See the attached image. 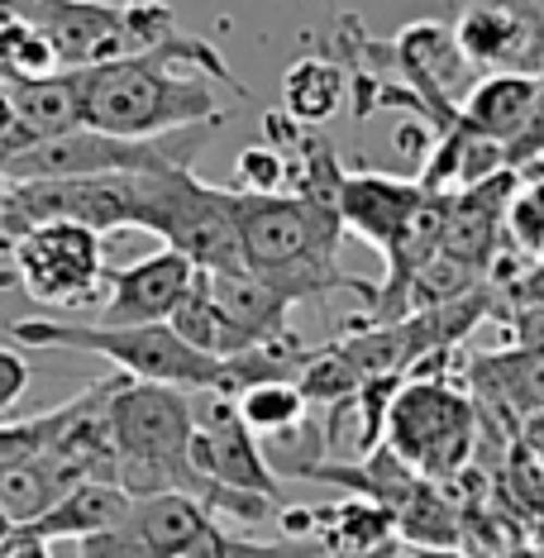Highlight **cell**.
I'll return each mask as SVG.
<instances>
[{
  "label": "cell",
  "mask_w": 544,
  "mask_h": 558,
  "mask_svg": "<svg viewBox=\"0 0 544 558\" xmlns=\"http://www.w3.org/2000/svg\"><path fill=\"white\" fill-rule=\"evenodd\" d=\"M72 77H77L82 130L116 138H158L186 124H225L215 82L244 92L220 48L182 29L148 53L100 62Z\"/></svg>",
  "instance_id": "1"
},
{
  "label": "cell",
  "mask_w": 544,
  "mask_h": 558,
  "mask_svg": "<svg viewBox=\"0 0 544 558\" xmlns=\"http://www.w3.org/2000/svg\"><path fill=\"white\" fill-rule=\"evenodd\" d=\"M234 206V234H239V258L253 277H263L287 306L301 301H321L330 291H353L368 306L373 282L339 268V225L335 206L321 201L277 192V196H249L230 186Z\"/></svg>",
  "instance_id": "2"
},
{
  "label": "cell",
  "mask_w": 544,
  "mask_h": 558,
  "mask_svg": "<svg viewBox=\"0 0 544 558\" xmlns=\"http://www.w3.org/2000/svg\"><path fill=\"white\" fill-rule=\"evenodd\" d=\"M10 339L24 349H77L116 363L134 383H162L182 391H210L220 359H206L168 325H82V320H15Z\"/></svg>",
  "instance_id": "3"
},
{
  "label": "cell",
  "mask_w": 544,
  "mask_h": 558,
  "mask_svg": "<svg viewBox=\"0 0 544 558\" xmlns=\"http://www.w3.org/2000/svg\"><path fill=\"white\" fill-rule=\"evenodd\" d=\"M383 444L430 482H454L477 453V405L449 373H407L387 405Z\"/></svg>",
  "instance_id": "4"
},
{
  "label": "cell",
  "mask_w": 544,
  "mask_h": 558,
  "mask_svg": "<svg viewBox=\"0 0 544 558\" xmlns=\"http://www.w3.org/2000/svg\"><path fill=\"white\" fill-rule=\"evenodd\" d=\"M134 230L158 234L162 248H177L196 272L244 268V258H239V234H234L230 186L201 182L192 168L138 172Z\"/></svg>",
  "instance_id": "5"
},
{
  "label": "cell",
  "mask_w": 544,
  "mask_h": 558,
  "mask_svg": "<svg viewBox=\"0 0 544 558\" xmlns=\"http://www.w3.org/2000/svg\"><path fill=\"white\" fill-rule=\"evenodd\" d=\"M20 15H29L48 34L62 72H86L100 62H120L148 53L177 34V20L162 0H24Z\"/></svg>",
  "instance_id": "6"
},
{
  "label": "cell",
  "mask_w": 544,
  "mask_h": 558,
  "mask_svg": "<svg viewBox=\"0 0 544 558\" xmlns=\"http://www.w3.org/2000/svg\"><path fill=\"white\" fill-rule=\"evenodd\" d=\"M5 258H10V282H20L24 296H34L39 306H58V311L96 306L110 272L100 234L72 220H48L24 230Z\"/></svg>",
  "instance_id": "7"
},
{
  "label": "cell",
  "mask_w": 544,
  "mask_h": 558,
  "mask_svg": "<svg viewBox=\"0 0 544 558\" xmlns=\"http://www.w3.org/2000/svg\"><path fill=\"white\" fill-rule=\"evenodd\" d=\"M186 459L196 473L215 477L220 487L253 492V497H268L282 506L287 487L273 477V468L263 463L258 435L239 421L230 397H215V391H192V444H186Z\"/></svg>",
  "instance_id": "8"
},
{
  "label": "cell",
  "mask_w": 544,
  "mask_h": 558,
  "mask_svg": "<svg viewBox=\"0 0 544 558\" xmlns=\"http://www.w3.org/2000/svg\"><path fill=\"white\" fill-rule=\"evenodd\" d=\"M116 459H186L192 444V391L116 377L106 401Z\"/></svg>",
  "instance_id": "9"
},
{
  "label": "cell",
  "mask_w": 544,
  "mask_h": 558,
  "mask_svg": "<svg viewBox=\"0 0 544 558\" xmlns=\"http://www.w3.org/2000/svg\"><path fill=\"white\" fill-rule=\"evenodd\" d=\"M391 72L397 82H407L421 106L430 110L435 130H449L459 116L463 92L477 82V68L463 58L454 24L445 20H415L391 39Z\"/></svg>",
  "instance_id": "10"
},
{
  "label": "cell",
  "mask_w": 544,
  "mask_h": 558,
  "mask_svg": "<svg viewBox=\"0 0 544 558\" xmlns=\"http://www.w3.org/2000/svg\"><path fill=\"white\" fill-rule=\"evenodd\" d=\"M463 58L477 72H544V5L540 0H473L454 24Z\"/></svg>",
  "instance_id": "11"
},
{
  "label": "cell",
  "mask_w": 544,
  "mask_h": 558,
  "mask_svg": "<svg viewBox=\"0 0 544 558\" xmlns=\"http://www.w3.org/2000/svg\"><path fill=\"white\" fill-rule=\"evenodd\" d=\"M196 282V268L177 248H158L130 268L106 272V301L96 325H168L177 301Z\"/></svg>",
  "instance_id": "12"
},
{
  "label": "cell",
  "mask_w": 544,
  "mask_h": 558,
  "mask_svg": "<svg viewBox=\"0 0 544 558\" xmlns=\"http://www.w3.org/2000/svg\"><path fill=\"white\" fill-rule=\"evenodd\" d=\"M72 130H82L72 72H58L44 82H0V158Z\"/></svg>",
  "instance_id": "13"
},
{
  "label": "cell",
  "mask_w": 544,
  "mask_h": 558,
  "mask_svg": "<svg viewBox=\"0 0 544 558\" xmlns=\"http://www.w3.org/2000/svg\"><path fill=\"white\" fill-rule=\"evenodd\" d=\"M516 186V172H497L487 182L459 186L445 192V220H439V253L468 263L487 277V263L506 248L501 239V215H506V196Z\"/></svg>",
  "instance_id": "14"
},
{
  "label": "cell",
  "mask_w": 544,
  "mask_h": 558,
  "mask_svg": "<svg viewBox=\"0 0 544 558\" xmlns=\"http://www.w3.org/2000/svg\"><path fill=\"white\" fill-rule=\"evenodd\" d=\"M425 201V192L415 186V177H387V172H359L344 168L339 177V196L335 215L344 225V234L373 244L377 253H387V244L401 234V225L411 220V210Z\"/></svg>",
  "instance_id": "15"
},
{
  "label": "cell",
  "mask_w": 544,
  "mask_h": 558,
  "mask_svg": "<svg viewBox=\"0 0 544 558\" xmlns=\"http://www.w3.org/2000/svg\"><path fill=\"white\" fill-rule=\"evenodd\" d=\"M321 558H401V535L387 506L344 497L330 506H311V535Z\"/></svg>",
  "instance_id": "16"
},
{
  "label": "cell",
  "mask_w": 544,
  "mask_h": 558,
  "mask_svg": "<svg viewBox=\"0 0 544 558\" xmlns=\"http://www.w3.org/2000/svg\"><path fill=\"white\" fill-rule=\"evenodd\" d=\"M206 277V291L210 301L220 306V315L230 320V329L239 335V344H263V339H277L292 329V306H287L277 291L253 277L249 268H230V272H201Z\"/></svg>",
  "instance_id": "17"
},
{
  "label": "cell",
  "mask_w": 544,
  "mask_h": 558,
  "mask_svg": "<svg viewBox=\"0 0 544 558\" xmlns=\"http://www.w3.org/2000/svg\"><path fill=\"white\" fill-rule=\"evenodd\" d=\"M124 515H130V497H124L116 482H77V487L62 492L39 520L20 525V535H34L44 544L86 539V535H100V530L120 525Z\"/></svg>",
  "instance_id": "18"
},
{
  "label": "cell",
  "mask_w": 544,
  "mask_h": 558,
  "mask_svg": "<svg viewBox=\"0 0 544 558\" xmlns=\"http://www.w3.org/2000/svg\"><path fill=\"white\" fill-rule=\"evenodd\" d=\"M124 520H130V530L144 539V549L154 558H186L210 525H220V520H215L201 501L177 497V492L130 501V515Z\"/></svg>",
  "instance_id": "19"
},
{
  "label": "cell",
  "mask_w": 544,
  "mask_h": 558,
  "mask_svg": "<svg viewBox=\"0 0 544 558\" xmlns=\"http://www.w3.org/2000/svg\"><path fill=\"white\" fill-rule=\"evenodd\" d=\"M535 77H530V72H487V77H477L463 92L454 124H463V130L477 134V138H497V144H506V138L521 130V120L530 110Z\"/></svg>",
  "instance_id": "20"
},
{
  "label": "cell",
  "mask_w": 544,
  "mask_h": 558,
  "mask_svg": "<svg viewBox=\"0 0 544 558\" xmlns=\"http://www.w3.org/2000/svg\"><path fill=\"white\" fill-rule=\"evenodd\" d=\"M349 106V72L330 53H306L282 72V116L321 130Z\"/></svg>",
  "instance_id": "21"
},
{
  "label": "cell",
  "mask_w": 544,
  "mask_h": 558,
  "mask_svg": "<svg viewBox=\"0 0 544 558\" xmlns=\"http://www.w3.org/2000/svg\"><path fill=\"white\" fill-rule=\"evenodd\" d=\"M391 520H397L401 549H454L463 535L459 501L449 497L445 482H430V477H421V487L411 492L407 506Z\"/></svg>",
  "instance_id": "22"
},
{
  "label": "cell",
  "mask_w": 544,
  "mask_h": 558,
  "mask_svg": "<svg viewBox=\"0 0 544 558\" xmlns=\"http://www.w3.org/2000/svg\"><path fill=\"white\" fill-rule=\"evenodd\" d=\"M68 487H77V482L62 473L53 459L34 453V459H24V463L0 473V515L20 530V525H29V520H39Z\"/></svg>",
  "instance_id": "23"
},
{
  "label": "cell",
  "mask_w": 544,
  "mask_h": 558,
  "mask_svg": "<svg viewBox=\"0 0 544 558\" xmlns=\"http://www.w3.org/2000/svg\"><path fill=\"white\" fill-rule=\"evenodd\" d=\"M168 329L182 344H192L196 353H206V359H230L244 344H239V335L230 329V320L220 315V306L210 301L206 291V277L196 272V282L186 287V296L177 301V311L168 315Z\"/></svg>",
  "instance_id": "24"
},
{
  "label": "cell",
  "mask_w": 544,
  "mask_h": 558,
  "mask_svg": "<svg viewBox=\"0 0 544 558\" xmlns=\"http://www.w3.org/2000/svg\"><path fill=\"white\" fill-rule=\"evenodd\" d=\"M501 239L511 253L544 263V158L525 162L516 172V186L506 196V215H501Z\"/></svg>",
  "instance_id": "25"
},
{
  "label": "cell",
  "mask_w": 544,
  "mask_h": 558,
  "mask_svg": "<svg viewBox=\"0 0 544 558\" xmlns=\"http://www.w3.org/2000/svg\"><path fill=\"white\" fill-rule=\"evenodd\" d=\"M58 53L48 34L20 10L0 15V82H44L58 77Z\"/></svg>",
  "instance_id": "26"
},
{
  "label": "cell",
  "mask_w": 544,
  "mask_h": 558,
  "mask_svg": "<svg viewBox=\"0 0 544 558\" xmlns=\"http://www.w3.org/2000/svg\"><path fill=\"white\" fill-rule=\"evenodd\" d=\"M263 449V463L273 468L277 482H306L315 463L330 459V444H325V425L311 421V411L301 415L297 425L277 429V435H263L258 439Z\"/></svg>",
  "instance_id": "27"
},
{
  "label": "cell",
  "mask_w": 544,
  "mask_h": 558,
  "mask_svg": "<svg viewBox=\"0 0 544 558\" xmlns=\"http://www.w3.org/2000/svg\"><path fill=\"white\" fill-rule=\"evenodd\" d=\"M477 287H483V272L477 268L449 258V253H435V258H425L421 268L411 272L401 315H415V311H430V306H449V301H459V296H468V291H477Z\"/></svg>",
  "instance_id": "28"
},
{
  "label": "cell",
  "mask_w": 544,
  "mask_h": 558,
  "mask_svg": "<svg viewBox=\"0 0 544 558\" xmlns=\"http://www.w3.org/2000/svg\"><path fill=\"white\" fill-rule=\"evenodd\" d=\"M234 411H239V421H244L253 435H277V429H287V425H297L301 415L311 411L306 397L297 391V383H258V387H249V391H239L234 397Z\"/></svg>",
  "instance_id": "29"
},
{
  "label": "cell",
  "mask_w": 544,
  "mask_h": 558,
  "mask_svg": "<svg viewBox=\"0 0 544 558\" xmlns=\"http://www.w3.org/2000/svg\"><path fill=\"white\" fill-rule=\"evenodd\" d=\"M359 383L363 377L339 359L335 344L311 349L306 363H301V373H297V391L306 397V405H339V401H349L353 391H359Z\"/></svg>",
  "instance_id": "30"
},
{
  "label": "cell",
  "mask_w": 544,
  "mask_h": 558,
  "mask_svg": "<svg viewBox=\"0 0 544 558\" xmlns=\"http://www.w3.org/2000/svg\"><path fill=\"white\" fill-rule=\"evenodd\" d=\"M186 558H321L315 544L306 539H282V544H268V539H249V535H230V530L210 525L201 544Z\"/></svg>",
  "instance_id": "31"
},
{
  "label": "cell",
  "mask_w": 544,
  "mask_h": 558,
  "mask_svg": "<svg viewBox=\"0 0 544 558\" xmlns=\"http://www.w3.org/2000/svg\"><path fill=\"white\" fill-rule=\"evenodd\" d=\"M234 192L249 196H277L287 192V158L273 144H253L234 162Z\"/></svg>",
  "instance_id": "32"
},
{
  "label": "cell",
  "mask_w": 544,
  "mask_h": 558,
  "mask_svg": "<svg viewBox=\"0 0 544 558\" xmlns=\"http://www.w3.org/2000/svg\"><path fill=\"white\" fill-rule=\"evenodd\" d=\"M501 158H506V168L511 172H521L525 162L544 158V72L535 77V96H530V110H525L521 130L501 144Z\"/></svg>",
  "instance_id": "33"
},
{
  "label": "cell",
  "mask_w": 544,
  "mask_h": 558,
  "mask_svg": "<svg viewBox=\"0 0 544 558\" xmlns=\"http://www.w3.org/2000/svg\"><path fill=\"white\" fill-rule=\"evenodd\" d=\"M77 554L82 558H154L144 549V539L130 530V520H120V525L100 530V535H86L77 539Z\"/></svg>",
  "instance_id": "34"
},
{
  "label": "cell",
  "mask_w": 544,
  "mask_h": 558,
  "mask_svg": "<svg viewBox=\"0 0 544 558\" xmlns=\"http://www.w3.org/2000/svg\"><path fill=\"white\" fill-rule=\"evenodd\" d=\"M29 383H34V373H29V363H24V353L0 349V415L15 411V401L29 391Z\"/></svg>",
  "instance_id": "35"
},
{
  "label": "cell",
  "mask_w": 544,
  "mask_h": 558,
  "mask_svg": "<svg viewBox=\"0 0 544 558\" xmlns=\"http://www.w3.org/2000/svg\"><path fill=\"white\" fill-rule=\"evenodd\" d=\"M501 325L511 329V344L516 349H530V353H544V306H530V311H506Z\"/></svg>",
  "instance_id": "36"
},
{
  "label": "cell",
  "mask_w": 544,
  "mask_h": 558,
  "mask_svg": "<svg viewBox=\"0 0 544 558\" xmlns=\"http://www.w3.org/2000/svg\"><path fill=\"white\" fill-rule=\"evenodd\" d=\"M0 558H53V544H44L34 535H20V530H15V539L0 549Z\"/></svg>",
  "instance_id": "37"
},
{
  "label": "cell",
  "mask_w": 544,
  "mask_h": 558,
  "mask_svg": "<svg viewBox=\"0 0 544 558\" xmlns=\"http://www.w3.org/2000/svg\"><path fill=\"white\" fill-rule=\"evenodd\" d=\"M411 558H483L473 549H463V544H454V549H411Z\"/></svg>",
  "instance_id": "38"
},
{
  "label": "cell",
  "mask_w": 544,
  "mask_h": 558,
  "mask_svg": "<svg viewBox=\"0 0 544 558\" xmlns=\"http://www.w3.org/2000/svg\"><path fill=\"white\" fill-rule=\"evenodd\" d=\"M530 549L544 558V520H535V525H530Z\"/></svg>",
  "instance_id": "39"
},
{
  "label": "cell",
  "mask_w": 544,
  "mask_h": 558,
  "mask_svg": "<svg viewBox=\"0 0 544 558\" xmlns=\"http://www.w3.org/2000/svg\"><path fill=\"white\" fill-rule=\"evenodd\" d=\"M10 539H15V525H10V520H5V515H0V549H5V544H10Z\"/></svg>",
  "instance_id": "40"
},
{
  "label": "cell",
  "mask_w": 544,
  "mask_h": 558,
  "mask_svg": "<svg viewBox=\"0 0 544 558\" xmlns=\"http://www.w3.org/2000/svg\"><path fill=\"white\" fill-rule=\"evenodd\" d=\"M506 558H540V554H535V549H530V539H525V544H516V549H511V554H506Z\"/></svg>",
  "instance_id": "41"
},
{
  "label": "cell",
  "mask_w": 544,
  "mask_h": 558,
  "mask_svg": "<svg viewBox=\"0 0 544 558\" xmlns=\"http://www.w3.org/2000/svg\"><path fill=\"white\" fill-rule=\"evenodd\" d=\"M0 287H5V277H0Z\"/></svg>",
  "instance_id": "42"
}]
</instances>
